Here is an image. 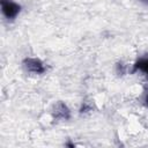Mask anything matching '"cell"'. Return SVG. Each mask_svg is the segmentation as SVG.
Instances as JSON below:
<instances>
[{
    "label": "cell",
    "mask_w": 148,
    "mask_h": 148,
    "mask_svg": "<svg viewBox=\"0 0 148 148\" xmlns=\"http://www.w3.org/2000/svg\"><path fill=\"white\" fill-rule=\"evenodd\" d=\"M147 104H148V96H147Z\"/></svg>",
    "instance_id": "4"
},
{
    "label": "cell",
    "mask_w": 148,
    "mask_h": 148,
    "mask_svg": "<svg viewBox=\"0 0 148 148\" xmlns=\"http://www.w3.org/2000/svg\"><path fill=\"white\" fill-rule=\"evenodd\" d=\"M1 3H2V12L7 18H13L18 14L20 6L16 5L15 2L10 0H2Z\"/></svg>",
    "instance_id": "1"
},
{
    "label": "cell",
    "mask_w": 148,
    "mask_h": 148,
    "mask_svg": "<svg viewBox=\"0 0 148 148\" xmlns=\"http://www.w3.org/2000/svg\"><path fill=\"white\" fill-rule=\"evenodd\" d=\"M135 68L142 71L143 73H146L148 75V59H141V60H139L136 62V65H135Z\"/></svg>",
    "instance_id": "3"
},
{
    "label": "cell",
    "mask_w": 148,
    "mask_h": 148,
    "mask_svg": "<svg viewBox=\"0 0 148 148\" xmlns=\"http://www.w3.org/2000/svg\"><path fill=\"white\" fill-rule=\"evenodd\" d=\"M27 64V68L30 71V72H34V73H42L44 71V67L42 65V62L37 59H28L25 61Z\"/></svg>",
    "instance_id": "2"
}]
</instances>
